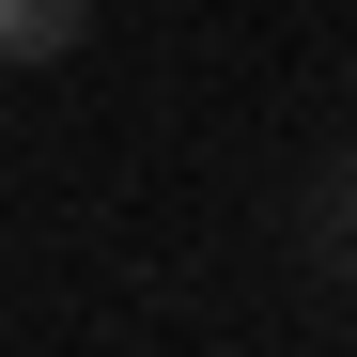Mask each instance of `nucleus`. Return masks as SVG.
<instances>
[{
  "instance_id": "obj_1",
  "label": "nucleus",
  "mask_w": 357,
  "mask_h": 357,
  "mask_svg": "<svg viewBox=\"0 0 357 357\" xmlns=\"http://www.w3.org/2000/svg\"><path fill=\"white\" fill-rule=\"evenodd\" d=\"M93 31V0H0V63H63Z\"/></svg>"
}]
</instances>
